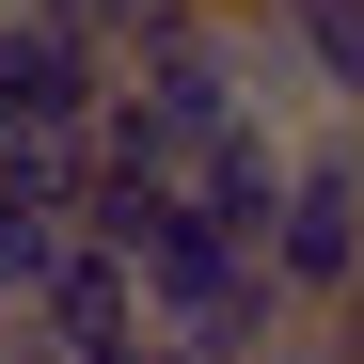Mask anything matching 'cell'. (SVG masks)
Returning a JSON list of instances; mask_svg holds the SVG:
<instances>
[{
	"label": "cell",
	"mask_w": 364,
	"mask_h": 364,
	"mask_svg": "<svg viewBox=\"0 0 364 364\" xmlns=\"http://www.w3.org/2000/svg\"><path fill=\"white\" fill-rule=\"evenodd\" d=\"M111 127V48L64 16H0V143H95Z\"/></svg>",
	"instance_id": "6da1fadb"
},
{
	"label": "cell",
	"mask_w": 364,
	"mask_h": 364,
	"mask_svg": "<svg viewBox=\"0 0 364 364\" xmlns=\"http://www.w3.org/2000/svg\"><path fill=\"white\" fill-rule=\"evenodd\" d=\"M269 269L285 301H364V159H285V206H269Z\"/></svg>",
	"instance_id": "7a4b0ae2"
},
{
	"label": "cell",
	"mask_w": 364,
	"mask_h": 364,
	"mask_svg": "<svg viewBox=\"0 0 364 364\" xmlns=\"http://www.w3.org/2000/svg\"><path fill=\"white\" fill-rule=\"evenodd\" d=\"M32 16H64V32H95L111 64H127L143 32H174V16H206V0H32Z\"/></svg>",
	"instance_id": "3957f363"
},
{
	"label": "cell",
	"mask_w": 364,
	"mask_h": 364,
	"mask_svg": "<svg viewBox=\"0 0 364 364\" xmlns=\"http://www.w3.org/2000/svg\"><path fill=\"white\" fill-rule=\"evenodd\" d=\"M206 16H269V0H206Z\"/></svg>",
	"instance_id": "277c9868"
}]
</instances>
